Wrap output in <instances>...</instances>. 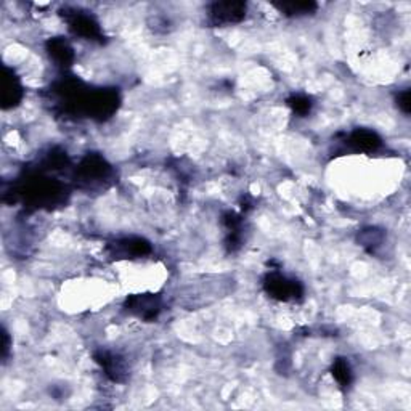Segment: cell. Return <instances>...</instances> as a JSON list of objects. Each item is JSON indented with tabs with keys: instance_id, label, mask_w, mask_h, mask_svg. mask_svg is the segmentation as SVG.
<instances>
[{
	"instance_id": "6da1fadb",
	"label": "cell",
	"mask_w": 411,
	"mask_h": 411,
	"mask_svg": "<svg viewBox=\"0 0 411 411\" xmlns=\"http://www.w3.org/2000/svg\"><path fill=\"white\" fill-rule=\"evenodd\" d=\"M63 17L66 19L69 29H71L73 34H76L79 37L87 39V41H100L103 37L100 24L92 15L84 13L81 10H71L64 8Z\"/></svg>"
},
{
	"instance_id": "7a4b0ae2",
	"label": "cell",
	"mask_w": 411,
	"mask_h": 411,
	"mask_svg": "<svg viewBox=\"0 0 411 411\" xmlns=\"http://www.w3.org/2000/svg\"><path fill=\"white\" fill-rule=\"evenodd\" d=\"M247 12V5L245 2H236V0H229V2H214L211 3L207 10L211 24L214 26H229V24H236L245 19Z\"/></svg>"
},
{
	"instance_id": "3957f363",
	"label": "cell",
	"mask_w": 411,
	"mask_h": 411,
	"mask_svg": "<svg viewBox=\"0 0 411 411\" xmlns=\"http://www.w3.org/2000/svg\"><path fill=\"white\" fill-rule=\"evenodd\" d=\"M265 291L269 293L274 299L278 300H294L299 299L304 293L302 286L299 281L291 280L288 276L281 275V274H269L264 281Z\"/></svg>"
},
{
	"instance_id": "277c9868",
	"label": "cell",
	"mask_w": 411,
	"mask_h": 411,
	"mask_svg": "<svg viewBox=\"0 0 411 411\" xmlns=\"http://www.w3.org/2000/svg\"><path fill=\"white\" fill-rule=\"evenodd\" d=\"M126 309L131 314L137 315L138 318L146 321L155 320L161 312V300L156 296L151 294H138L128 297L126 302Z\"/></svg>"
},
{
	"instance_id": "5b68a950",
	"label": "cell",
	"mask_w": 411,
	"mask_h": 411,
	"mask_svg": "<svg viewBox=\"0 0 411 411\" xmlns=\"http://www.w3.org/2000/svg\"><path fill=\"white\" fill-rule=\"evenodd\" d=\"M347 145L352 148L354 151L360 153H373L381 146V137L373 131H368V128H356L352 133H350L347 140Z\"/></svg>"
},
{
	"instance_id": "8992f818",
	"label": "cell",
	"mask_w": 411,
	"mask_h": 411,
	"mask_svg": "<svg viewBox=\"0 0 411 411\" xmlns=\"http://www.w3.org/2000/svg\"><path fill=\"white\" fill-rule=\"evenodd\" d=\"M23 98V87L13 71L5 68V76L2 84V103L3 108L17 106Z\"/></svg>"
},
{
	"instance_id": "52a82bcc",
	"label": "cell",
	"mask_w": 411,
	"mask_h": 411,
	"mask_svg": "<svg viewBox=\"0 0 411 411\" xmlns=\"http://www.w3.org/2000/svg\"><path fill=\"white\" fill-rule=\"evenodd\" d=\"M97 363L102 365V368L105 370L106 376L113 381H122L124 376H126V365H124V360L121 356H117L111 352H98L95 355Z\"/></svg>"
},
{
	"instance_id": "ba28073f",
	"label": "cell",
	"mask_w": 411,
	"mask_h": 411,
	"mask_svg": "<svg viewBox=\"0 0 411 411\" xmlns=\"http://www.w3.org/2000/svg\"><path fill=\"white\" fill-rule=\"evenodd\" d=\"M108 172H110V166L106 164V161L103 157L97 155H88L84 157L79 167V174H81L86 180H95V178H103Z\"/></svg>"
},
{
	"instance_id": "9c48e42d",
	"label": "cell",
	"mask_w": 411,
	"mask_h": 411,
	"mask_svg": "<svg viewBox=\"0 0 411 411\" xmlns=\"http://www.w3.org/2000/svg\"><path fill=\"white\" fill-rule=\"evenodd\" d=\"M47 50L50 58L53 61H57L59 66H69V64L73 63L74 59L73 47L61 37L50 39V41L47 42Z\"/></svg>"
},
{
	"instance_id": "30bf717a",
	"label": "cell",
	"mask_w": 411,
	"mask_h": 411,
	"mask_svg": "<svg viewBox=\"0 0 411 411\" xmlns=\"http://www.w3.org/2000/svg\"><path fill=\"white\" fill-rule=\"evenodd\" d=\"M116 249L117 254H122L124 257H142L151 251V246L150 242L142 240V238H126V240L117 242Z\"/></svg>"
},
{
	"instance_id": "8fae6325",
	"label": "cell",
	"mask_w": 411,
	"mask_h": 411,
	"mask_svg": "<svg viewBox=\"0 0 411 411\" xmlns=\"http://www.w3.org/2000/svg\"><path fill=\"white\" fill-rule=\"evenodd\" d=\"M274 7L286 17H307V15L315 13L318 5L315 2H280L274 3Z\"/></svg>"
},
{
	"instance_id": "7c38bea8",
	"label": "cell",
	"mask_w": 411,
	"mask_h": 411,
	"mask_svg": "<svg viewBox=\"0 0 411 411\" xmlns=\"http://www.w3.org/2000/svg\"><path fill=\"white\" fill-rule=\"evenodd\" d=\"M333 376L343 388H347L352 383V368H350L349 361L344 359L336 360L333 363Z\"/></svg>"
},
{
	"instance_id": "4fadbf2b",
	"label": "cell",
	"mask_w": 411,
	"mask_h": 411,
	"mask_svg": "<svg viewBox=\"0 0 411 411\" xmlns=\"http://www.w3.org/2000/svg\"><path fill=\"white\" fill-rule=\"evenodd\" d=\"M288 105L291 110L299 116H307L312 110L310 98L305 95H293L291 98H288Z\"/></svg>"
},
{
	"instance_id": "5bb4252c",
	"label": "cell",
	"mask_w": 411,
	"mask_h": 411,
	"mask_svg": "<svg viewBox=\"0 0 411 411\" xmlns=\"http://www.w3.org/2000/svg\"><path fill=\"white\" fill-rule=\"evenodd\" d=\"M410 100H411V98H410V90H403V92L399 95V98H397L399 108L405 113V115H410V108H411Z\"/></svg>"
}]
</instances>
